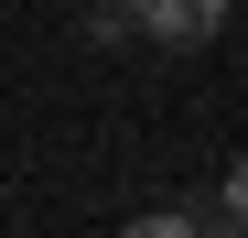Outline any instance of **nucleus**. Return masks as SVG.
<instances>
[{
    "instance_id": "obj_1",
    "label": "nucleus",
    "mask_w": 248,
    "mask_h": 238,
    "mask_svg": "<svg viewBox=\"0 0 248 238\" xmlns=\"http://www.w3.org/2000/svg\"><path fill=\"white\" fill-rule=\"evenodd\" d=\"M130 33L194 54V44H216V33H227V0H130Z\"/></svg>"
},
{
    "instance_id": "obj_2",
    "label": "nucleus",
    "mask_w": 248,
    "mask_h": 238,
    "mask_svg": "<svg viewBox=\"0 0 248 238\" xmlns=\"http://www.w3.org/2000/svg\"><path fill=\"white\" fill-rule=\"evenodd\" d=\"M87 44H130V0H97V11H87Z\"/></svg>"
},
{
    "instance_id": "obj_3",
    "label": "nucleus",
    "mask_w": 248,
    "mask_h": 238,
    "mask_svg": "<svg viewBox=\"0 0 248 238\" xmlns=\"http://www.w3.org/2000/svg\"><path fill=\"white\" fill-rule=\"evenodd\" d=\"M119 238H194V217H130Z\"/></svg>"
},
{
    "instance_id": "obj_4",
    "label": "nucleus",
    "mask_w": 248,
    "mask_h": 238,
    "mask_svg": "<svg viewBox=\"0 0 248 238\" xmlns=\"http://www.w3.org/2000/svg\"><path fill=\"white\" fill-rule=\"evenodd\" d=\"M227 227H248V163L227 173Z\"/></svg>"
},
{
    "instance_id": "obj_5",
    "label": "nucleus",
    "mask_w": 248,
    "mask_h": 238,
    "mask_svg": "<svg viewBox=\"0 0 248 238\" xmlns=\"http://www.w3.org/2000/svg\"><path fill=\"white\" fill-rule=\"evenodd\" d=\"M194 238H248V227H227V217H216V227H194Z\"/></svg>"
}]
</instances>
